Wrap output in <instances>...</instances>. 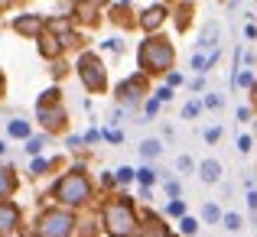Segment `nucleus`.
I'll return each instance as SVG.
<instances>
[{
	"mask_svg": "<svg viewBox=\"0 0 257 237\" xmlns=\"http://www.w3.org/2000/svg\"><path fill=\"white\" fill-rule=\"evenodd\" d=\"M82 4H88V7H104L107 0H82Z\"/></svg>",
	"mask_w": 257,
	"mask_h": 237,
	"instance_id": "49",
	"label": "nucleus"
},
{
	"mask_svg": "<svg viewBox=\"0 0 257 237\" xmlns=\"http://www.w3.org/2000/svg\"><path fill=\"white\" fill-rule=\"evenodd\" d=\"M202 88H205V75H199V78H192V81H189V91H192V94H199Z\"/></svg>",
	"mask_w": 257,
	"mask_h": 237,
	"instance_id": "42",
	"label": "nucleus"
},
{
	"mask_svg": "<svg viewBox=\"0 0 257 237\" xmlns=\"http://www.w3.org/2000/svg\"><path fill=\"white\" fill-rule=\"evenodd\" d=\"M257 81L254 72H238V75L231 78V88H244V91H251V85Z\"/></svg>",
	"mask_w": 257,
	"mask_h": 237,
	"instance_id": "25",
	"label": "nucleus"
},
{
	"mask_svg": "<svg viewBox=\"0 0 257 237\" xmlns=\"http://www.w3.org/2000/svg\"><path fill=\"white\" fill-rule=\"evenodd\" d=\"M49 72H52V78L59 81V78H65V75H69V65H65L62 59H56V62H52V69H49Z\"/></svg>",
	"mask_w": 257,
	"mask_h": 237,
	"instance_id": "37",
	"label": "nucleus"
},
{
	"mask_svg": "<svg viewBox=\"0 0 257 237\" xmlns=\"http://www.w3.org/2000/svg\"><path fill=\"white\" fill-rule=\"evenodd\" d=\"M36 43H39V46H36V49H39V56H43L46 62H56V59H62L65 46H62V39H59L56 33H49V30H46L43 36L36 39Z\"/></svg>",
	"mask_w": 257,
	"mask_h": 237,
	"instance_id": "10",
	"label": "nucleus"
},
{
	"mask_svg": "<svg viewBox=\"0 0 257 237\" xmlns=\"http://www.w3.org/2000/svg\"><path fill=\"white\" fill-rule=\"evenodd\" d=\"M75 75H78V81H82V88L88 94H107V85H111V81H107V65L98 52H91V49L78 52Z\"/></svg>",
	"mask_w": 257,
	"mask_h": 237,
	"instance_id": "5",
	"label": "nucleus"
},
{
	"mask_svg": "<svg viewBox=\"0 0 257 237\" xmlns=\"http://www.w3.org/2000/svg\"><path fill=\"white\" fill-rule=\"evenodd\" d=\"M244 33H247V39H257V26H254V23H247Z\"/></svg>",
	"mask_w": 257,
	"mask_h": 237,
	"instance_id": "48",
	"label": "nucleus"
},
{
	"mask_svg": "<svg viewBox=\"0 0 257 237\" xmlns=\"http://www.w3.org/2000/svg\"><path fill=\"white\" fill-rule=\"evenodd\" d=\"M166 85H170V88H179V85H182V75H179V72L173 69L170 75H166Z\"/></svg>",
	"mask_w": 257,
	"mask_h": 237,
	"instance_id": "43",
	"label": "nucleus"
},
{
	"mask_svg": "<svg viewBox=\"0 0 257 237\" xmlns=\"http://www.w3.org/2000/svg\"><path fill=\"white\" fill-rule=\"evenodd\" d=\"M247 94H251V101H247V104H251L254 111H257V81H254V85H251V91H247Z\"/></svg>",
	"mask_w": 257,
	"mask_h": 237,
	"instance_id": "47",
	"label": "nucleus"
},
{
	"mask_svg": "<svg viewBox=\"0 0 257 237\" xmlns=\"http://www.w3.org/2000/svg\"><path fill=\"white\" fill-rule=\"evenodd\" d=\"M20 188V175L13 166H7V162H0V201H10L13 195H17Z\"/></svg>",
	"mask_w": 257,
	"mask_h": 237,
	"instance_id": "15",
	"label": "nucleus"
},
{
	"mask_svg": "<svg viewBox=\"0 0 257 237\" xmlns=\"http://www.w3.org/2000/svg\"><path fill=\"white\" fill-rule=\"evenodd\" d=\"M202 137H205V143H218V140H221V127H208Z\"/></svg>",
	"mask_w": 257,
	"mask_h": 237,
	"instance_id": "41",
	"label": "nucleus"
},
{
	"mask_svg": "<svg viewBox=\"0 0 257 237\" xmlns=\"http://www.w3.org/2000/svg\"><path fill=\"white\" fill-rule=\"evenodd\" d=\"M59 101H62V88H59V85H49V88H46V91L36 98V107H43V104H59Z\"/></svg>",
	"mask_w": 257,
	"mask_h": 237,
	"instance_id": "20",
	"label": "nucleus"
},
{
	"mask_svg": "<svg viewBox=\"0 0 257 237\" xmlns=\"http://www.w3.org/2000/svg\"><path fill=\"white\" fill-rule=\"evenodd\" d=\"M166 192H170L173 198H179V182H176V179H166Z\"/></svg>",
	"mask_w": 257,
	"mask_h": 237,
	"instance_id": "44",
	"label": "nucleus"
},
{
	"mask_svg": "<svg viewBox=\"0 0 257 237\" xmlns=\"http://www.w3.org/2000/svg\"><path fill=\"white\" fill-rule=\"evenodd\" d=\"M20 221H23V211H20L17 201H0V234L17 231Z\"/></svg>",
	"mask_w": 257,
	"mask_h": 237,
	"instance_id": "11",
	"label": "nucleus"
},
{
	"mask_svg": "<svg viewBox=\"0 0 257 237\" xmlns=\"http://www.w3.org/2000/svg\"><path fill=\"white\" fill-rule=\"evenodd\" d=\"M82 140H85V146H88V143H98V140H104V133H101L98 127H91V130L82 133Z\"/></svg>",
	"mask_w": 257,
	"mask_h": 237,
	"instance_id": "40",
	"label": "nucleus"
},
{
	"mask_svg": "<svg viewBox=\"0 0 257 237\" xmlns=\"http://www.w3.org/2000/svg\"><path fill=\"white\" fill-rule=\"evenodd\" d=\"M59 166V159H46V156H33L30 159V175L33 179H39V175H46L49 169H56Z\"/></svg>",
	"mask_w": 257,
	"mask_h": 237,
	"instance_id": "19",
	"label": "nucleus"
},
{
	"mask_svg": "<svg viewBox=\"0 0 257 237\" xmlns=\"http://www.w3.org/2000/svg\"><path fill=\"white\" fill-rule=\"evenodd\" d=\"M221 221H225V227H228V231H241V227H244V218H241L238 211H228Z\"/></svg>",
	"mask_w": 257,
	"mask_h": 237,
	"instance_id": "30",
	"label": "nucleus"
},
{
	"mask_svg": "<svg viewBox=\"0 0 257 237\" xmlns=\"http://www.w3.org/2000/svg\"><path fill=\"white\" fill-rule=\"evenodd\" d=\"M7 98V75H4V69H0V101Z\"/></svg>",
	"mask_w": 257,
	"mask_h": 237,
	"instance_id": "46",
	"label": "nucleus"
},
{
	"mask_svg": "<svg viewBox=\"0 0 257 237\" xmlns=\"http://www.w3.org/2000/svg\"><path fill=\"white\" fill-rule=\"evenodd\" d=\"M179 231L186 234V237H195V234H199V221L186 214V218H179Z\"/></svg>",
	"mask_w": 257,
	"mask_h": 237,
	"instance_id": "29",
	"label": "nucleus"
},
{
	"mask_svg": "<svg viewBox=\"0 0 257 237\" xmlns=\"http://www.w3.org/2000/svg\"><path fill=\"white\" fill-rule=\"evenodd\" d=\"M202 111H205V104H202V101H189V104H182L179 117H182V120H195Z\"/></svg>",
	"mask_w": 257,
	"mask_h": 237,
	"instance_id": "24",
	"label": "nucleus"
},
{
	"mask_svg": "<svg viewBox=\"0 0 257 237\" xmlns=\"http://www.w3.org/2000/svg\"><path fill=\"white\" fill-rule=\"evenodd\" d=\"M166 214H170V218H186V201H182V198H173L170 205H166Z\"/></svg>",
	"mask_w": 257,
	"mask_h": 237,
	"instance_id": "31",
	"label": "nucleus"
},
{
	"mask_svg": "<svg viewBox=\"0 0 257 237\" xmlns=\"http://www.w3.org/2000/svg\"><path fill=\"white\" fill-rule=\"evenodd\" d=\"M46 140H49V133H39V137H30V140H26V146H23V150L30 153V156H43V146H46Z\"/></svg>",
	"mask_w": 257,
	"mask_h": 237,
	"instance_id": "21",
	"label": "nucleus"
},
{
	"mask_svg": "<svg viewBox=\"0 0 257 237\" xmlns=\"http://www.w3.org/2000/svg\"><path fill=\"white\" fill-rule=\"evenodd\" d=\"M147 98H150V75H144L140 69L114 85V104L124 111H137Z\"/></svg>",
	"mask_w": 257,
	"mask_h": 237,
	"instance_id": "6",
	"label": "nucleus"
},
{
	"mask_svg": "<svg viewBox=\"0 0 257 237\" xmlns=\"http://www.w3.org/2000/svg\"><path fill=\"white\" fill-rule=\"evenodd\" d=\"M176 65V46L166 36L153 33L137 46V69L150 78H166Z\"/></svg>",
	"mask_w": 257,
	"mask_h": 237,
	"instance_id": "3",
	"label": "nucleus"
},
{
	"mask_svg": "<svg viewBox=\"0 0 257 237\" xmlns=\"http://www.w3.org/2000/svg\"><path fill=\"white\" fill-rule=\"evenodd\" d=\"M202 218H205V221H208V224H218V221H221V218H225V214H221V211H218V205H215V201H208V205H205V208H202Z\"/></svg>",
	"mask_w": 257,
	"mask_h": 237,
	"instance_id": "27",
	"label": "nucleus"
},
{
	"mask_svg": "<svg viewBox=\"0 0 257 237\" xmlns=\"http://www.w3.org/2000/svg\"><path fill=\"white\" fill-rule=\"evenodd\" d=\"M140 237H173V234H170V224H163L160 214L144 211V218H140Z\"/></svg>",
	"mask_w": 257,
	"mask_h": 237,
	"instance_id": "13",
	"label": "nucleus"
},
{
	"mask_svg": "<svg viewBox=\"0 0 257 237\" xmlns=\"http://www.w3.org/2000/svg\"><path fill=\"white\" fill-rule=\"evenodd\" d=\"M101 49H104V52H114V56H120V52H124V43H120V39H104V43H101Z\"/></svg>",
	"mask_w": 257,
	"mask_h": 237,
	"instance_id": "36",
	"label": "nucleus"
},
{
	"mask_svg": "<svg viewBox=\"0 0 257 237\" xmlns=\"http://www.w3.org/2000/svg\"><path fill=\"white\" fill-rule=\"evenodd\" d=\"M4 153H7V143H4V140H0V156H4Z\"/></svg>",
	"mask_w": 257,
	"mask_h": 237,
	"instance_id": "50",
	"label": "nucleus"
},
{
	"mask_svg": "<svg viewBox=\"0 0 257 237\" xmlns=\"http://www.w3.org/2000/svg\"><path fill=\"white\" fill-rule=\"evenodd\" d=\"M36 124L43 127V133H49V137L65 133V130H69V107H65V101L36 107Z\"/></svg>",
	"mask_w": 257,
	"mask_h": 237,
	"instance_id": "7",
	"label": "nucleus"
},
{
	"mask_svg": "<svg viewBox=\"0 0 257 237\" xmlns=\"http://www.w3.org/2000/svg\"><path fill=\"white\" fill-rule=\"evenodd\" d=\"M247 205H251V211H257V188L247 192Z\"/></svg>",
	"mask_w": 257,
	"mask_h": 237,
	"instance_id": "45",
	"label": "nucleus"
},
{
	"mask_svg": "<svg viewBox=\"0 0 257 237\" xmlns=\"http://www.w3.org/2000/svg\"><path fill=\"white\" fill-rule=\"evenodd\" d=\"M166 17H170V10H166L163 4H153V7H147V10L137 17V26L147 33V36H153V33H160V30H163Z\"/></svg>",
	"mask_w": 257,
	"mask_h": 237,
	"instance_id": "9",
	"label": "nucleus"
},
{
	"mask_svg": "<svg viewBox=\"0 0 257 237\" xmlns=\"http://www.w3.org/2000/svg\"><path fill=\"white\" fill-rule=\"evenodd\" d=\"M101 227L107 237H137L140 234V214L131 195H111L101 205Z\"/></svg>",
	"mask_w": 257,
	"mask_h": 237,
	"instance_id": "2",
	"label": "nucleus"
},
{
	"mask_svg": "<svg viewBox=\"0 0 257 237\" xmlns=\"http://www.w3.org/2000/svg\"><path fill=\"white\" fill-rule=\"evenodd\" d=\"M101 133H104V143H114V146L124 143V133H120L117 127H107V130H101Z\"/></svg>",
	"mask_w": 257,
	"mask_h": 237,
	"instance_id": "34",
	"label": "nucleus"
},
{
	"mask_svg": "<svg viewBox=\"0 0 257 237\" xmlns=\"http://www.w3.org/2000/svg\"><path fill=\"white\" fill-rule=\"evenodd\" d=\"M192 10H195L192 4H182L179 10H176V30H179V33L189 30V17H192Z\"/></svg>",
	"mask_w": 257,
	"mask_h": 237,
	"instance_id": "22",
	"label": "nucleus"
},
{
	"mask_svg": "<svg viewBox=\"0 0 257 237\" xmlns=\"http://www.w3.org/2000/svg\"><path fill=\"white\" fill-rule=\"evenodd\" d=\"M49 195L56 198V205L78 211V208H85V205L94 201V179H91V172H88L82 162H78V166H69L56 182H52Z\"/></svg>",
	"mask_w": 257,
	"mask_h": 237,
	"instance_id": "1",
	"label": "nucleus"
},
{
	"mask_svg": "<svg viewBox=\"0 0 257 237\" xmlns=\"http://www.w3.org/2000/svg\"><path fill=\"white\" fill-rule=\"evenodd\" d=\"M234 114H238V124H254V114H257V111H254L251 104H241Z\"/></svg>",
	"mask_w": 257,
	"mask_h": 237,
	"instance_id": "32",
	"label": "nucleus"
},
{
	"mask_svg": "<svg viewBox=\"0 0 257 237\" xmlns=\"http://www.w3.org/2000/svg\"><path fill=\"white\" fill-rule=\"evenodd\" d=\"M195 172H199V179L205 182V185H218V182H221V172H225V169H221V162H218V159L208 156V159H202V162H199V169H195Z\"/></svg>",
	"mask_w": 257,
	"mask_h": 237,
	"instance_id": "16",
	"label": "nucleus"
},
{
	"mask_svg": "<svg viewBox=\"0 0 257 237\" xmlns=\"http://www.w3.org/2000/svg\"><path fill=\"white\" fill-rule=\"evenodd\" d=\"M202 104H205V111H221L225 98H221V94H205V98H202Z\"/></svg>",
	"mask_w": 257,
	"mask_h": 237,
	"instance_id": "33",
	"label": "nucleus"
},
{
	"mask_svg": "<svg viewBox=\"0 0 257 237\" xmlns=\"http://www.w3.org/2000/svg\"><path fill=\"white\" fill-rule=\"evenodd\" d=\"M153 98L163 101V104H170V101H173V88H170V85H160L157 91H153Z\"/></svg>",
	"mask_w": 257,
	"mask_h": 237,
	"instance_id": "39",
	"label": "nucleus"
},
{
	"mask_svg": "<svg viewBox=\"0 0 257 237\" xmlns=\"http://www.w3.org/2000/svg\"><path fill=\"white\" fill-rule=\"evenodd\" d=\"M218 46H221V26L215 23V20H208V23L202 26V33H199L195 49L199 52H212V49H218Z\"/></svg>",
	"mask_w": 257,
	"mask_h": 237,
	"instance_id": "14",
	"label": "nucleus"
},
{
	"mask_svg": "<svg viewBox=\"0 0 257 237\" xmlns=\"http://www.w3.org/2000/svg\"><path fill=\"white\" fill-rule=\"evenodd\" d=\"M218 59H221V46H218V49H212V52H192L189 69H192L195 75H208V72L218 65Z\"/></svg>",
	"mask_w": 257,
	"mask_h": 237,
	"instance_id": "12",
	"label": "nucleus"
},
{
	"mask_svg": "<svg viewBox=\"0 0 257 237\" xmlns=\"http://www.w3.org/2000/svg\"><path fill=\"white\" fill-rule=\"evenodd\" d=\"M160 104H163V101H157V98H147V101H144V114H147V120L160 114Z\"/></svg>",
	"mask_w": 257,
	"mask_h": 237,
	"instance_id": "35",
	"label": "nucleus"
},
{
	"mask_svg": "<svg viewBox=\"0 0 257 237\" xmlns=\"http://www.w3.org/2000/svg\"><path fill=\"white\" fill-rule=\"evenodd\" d=\"M234 146H238V153H241V156H247V153L254 150V137H251V133H238Z\"/></svg>",
	"mask_w": 257,
	"mask_h": 237,
	"instance_id": "28",
	"label": "nucleus"
},
{
	"mask_svg": "<svg viewBox=\"0 0 257 237\" xmlns=\"http://www.w3.org/2000/svg\"><path fill=\"white\" fill-rule=\"evenodd\" d=\"M7 137H10V140H30L33 137V124H30V120H23V117L7 120Z\"/></svg>",
	"mask_w": 257,
	"mask_h": 237,
	"instance_id": "17",
	"label": "nucleus"
},
{
	"mask_svg": "<svg viewBox=\"0 0 257 237\" xmlns=\"http://www.w3.org/2000/svg\"><path fill=\"white\" fill-rule=\"evenodd\" d=\"M78 227V218L72 208H62V205H52V208H43L36 214V227L33 234L36 237H72Z\"/></svg>",
	"mask_w": 257,
	"mask_h": 237,
	"instance_id": "4",
	"label": "nucleus"
},
{
	"mask_svg": "<svg viewBox=\"0 0 257 237\" xmlns=\"http://www.w3.org/2000/svg\"><path fill=\"white\" fill-rule=\"evenodd\" d=\"M137 182H140L144 188H150L153 182H157V169H153V166H140V169H137Z\"/></svg>",
	"mask_w": 257,
	"mask_h": 237,
	"instance_id": "26",
	"label": "nucleus"
},
{
	"mask_svg": "<svg viewBox=\"0 0 257 237\" xmlns=\"http://www.w3.org/2000/svg\"><path fill=\"white\" fill-rule=\"evenodd\" d=\"M114 179H117V185H131V182H137V169L117 166V169H114Z\"/></svg>",
	"mask_w": 257,
	"mask_h": 237,
	"instance_id": "23",
	"label": "nucleus"
},
{
	"mask_svg": "<svg viewBox=\"0 0 257 237\" xmlns=\"http://www.w3.org/2000/svg\"><path fill=\"white\" fill-rule=\"evenodd\" d=\"M176 166H179V169H182V172H192V169H199V162H195L192 156H186V153H182V156H179V159H176Z\"/></svg>",
	"mask_w": 257,
	"mask_h": 237,
	"instance_id": "38",
	"label": "nucleus"
},
{
	"mask_svg": "<svg viewBox=\"0 0 257 237\" xmlns=\"http://www.w3.org/2000/svg\"><path fill=\"white\" fill-rule=\"evenodd\" d=\"M137 150H140V156L150 162V159H157L160 153H163V143H160L157 137H147V140H140V146H137Z\"/></svg>",
	"mask_w": 257,
	"mask_h": 237,
	"instance_id": "18",
	"label": "nucleus"
},
{
	"mask_svg": "<svg viewBox=\"0 0 257 237\" xmlns=\"http://www.w3.org/2000/svg\"><path fill=\"white\" fill-rule=\"evenodd\" d=\"M13 33L17 36H26V39H39L46 33V26H49V20L39 17V13H20V17H13Z\"/></svg>",
	"mask_w": 257,
	"mask_h": 237,
	"instance_id": "8",
	"label": "nucleus"
}]
</instances>
